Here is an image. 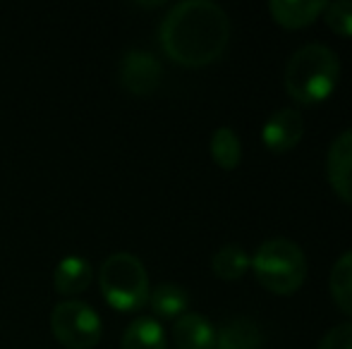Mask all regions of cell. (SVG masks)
Here are the masks:
<instances>
[{
    "label": "cell",
    "instance_id": "obj_19",
    "mask_svg": "<svg viewBox=\"0 0 352 349\" xmlns=\"http://www.w3.org/2000/svg\"><path fill=\"white\" fill-rule=\"evenodd\" d=\"M316 349H352V323H340L331 328Z\"/></svg>",
    "mask_w": 352,
    "mask_h": 349
},
{
    "label": "cell",
    "instance_id": "obj_8",
    "mask_svg": "<svg viewBox=\"0 0 352 349\" xmlns=\"http://www.w3.org/2000/svg\"><path fill=\"white\" fill-rule=\"evenodd\" d=\"M326 175L336 194L352 204V130L333 139L326 156Z\"/></svg>",
    "mask_w": 352,
    "mask_h": 349
},
{
    "label": "cell",
    "instance_id": "obj_15",
    "mask_svg": "<svg viewBox=\"0 0 352 349\" xmlns=\"http://www.w3.org/2000/svg\"><path fill=\"white\" fill-rule=\"evenodd\" d=\"M250 256H247V252L240 244H226L211 258V268L216 273V278L228 280V282L240 280L250 270Z\"/></svg>",
    "mask_w": 352,
    "mask_h": 349
},
{
    "label": "cell",
    "instance_id": "obj_5",
    "mask_svg": "<svg viewBox=\"0 0 352 349\" xmlns=\"http://www.w3.org/2000/svg\"><path fill=\"white\" fill-rule=\"evenodd\" d=\"M51 330L67 349H94L103 335L101 316L87 302L77 299H67L53 309Z\"/></svg>",
    "mask_w": 352,
    "mask_h": 349
},
{
    "label": "cell",
    "instance_id": "obj_4",
    "mask_svg": "<svg viewBox=\"0 0 352 349\" xmlns=\"http://www.w3.org/2000/svg\"><path fill=\"white\" fill-rule=\"evenodd\" d=\"M101 294L116 311H137L148 302V275L132 254H113L98 270Z\"/></svg>",
    "mask_w": 352,
    "mask_h": 349
},
{
    "label": "cell",
    "instance_id": "obj_14",
    "mask_svg": "<svg viewBox=\"0 0 352 349\" xmlns=\"http://www.w3.org/2000/svg\"><path fill=\"white\" fill-rule=\"evenodd\" d=\"M120 349H166V333L156 318L142 316L130 323L122 335Z\"/></svg>",
    "mask_w": 352,
    "mask_h": 349
},
{
    "label": "cell",
    "instance_id": "obj_9",
    "mask_svg": "<svg viewBox=\"0 0 352 349\" xmlns=\"http://www.w3.org/2000/svg\"><path fill=\"white\" fill-rule=\"evenodd\" d=\"M177 349H216V328L201 313H182L173 326Z\"/></svg>",
    "mask_w": 352,
    "mask_h": 349
},
{
    "label": "cell",
    "instance_id": "obj_3",
    "mask_svg": "<svg viewBox=\"0 0 352 349\" xmlns=\"http://www.w3.org/2000/svg\"><path fill=\"white\" fill-rule=\"evenodd\" d=\"M250 261V268L254 270V278L271 294L287 297V294H295L305 285L307 258L305 252L300 249V244H295L292 239H266Z\"/></svg>",
    "mask_w": 352,
    "mask_h": 349
},
{
    "label": "cell",
    "instance_id": "obj_18",
    "mask_svg": "<svg viewBox=\"0 0 352 349\" xmlns=\"http://www.w3.org/2000/svg\"><path fill=\"white\" fill-rule=\"evenodd\" d=\"M324 19L333 34L352 38V0H338V3L326 5Z\"/></svg>",
    "mask_w": 352,
    "mask_h": 349
},
{
    "label": "cell",
    "instance_id": "obj_13",
    "mask_svg": "<svg viewBox=\"0 0 352 349\" xmlns=\"http://www.w3.org/2000/svg\"><path fill=\"white\" fill-rule=\"evenodd\" d=\"M148 304L151 311L161 318H180L187 313V304H190V294L182 285L175 282H163L148 294Z\"/></svg>",
    "mask_w": 352,
    "mask_h": 349
},
{
    "label": "cell",
    "instance_id": "obj_2",
    "mask_svg": "<svg viewBox=\"0 0 352 349\" xmlns=\"http://www.w3.org/2000/svg\"><path fill=\"white\" fill-rule=\"evenodd\" d=\"M340 82V60L329 46L309 43L292 53L285 67V91L302 106L321 103Z\"/></svg>",
    "mask_w": 352,
    "mask_h": 349
},
{
    "label": "cell",
    "instance_id": "obj_6",
    "mask_svg": "<svg viewBox=\"0 0 352 349\" xmlns=\"http://www.w3.org/2000/svg\"><path fill=\"white\" fill-rule=\"evenodd\" d=\"M161 75V62L146 51H130L120 60V84L135 96H148L156 91Z\"/></svg>",
    "mask_w": 352,
    "mask_h": 349
},
{
    "label": "cell",
    "instance_id": "obj_10",
    "mask_svg": "<svg viewBox=\"0 0 352 349\" xmlns=\"http://www.w3.org/2000/svg\"><path fill=\"white\" fill-rule=\"evenodd\" d=\"M326 3L319 0H274L269 12L274 22L283 29H305L324 14Z\"/></svg>",
    "mask_w": 352,
    "mask_h": 349
},
{
    "label": "cell",
    "instance_id": "obj_12",
    "mask_svg": "<svg viewBox=\"0 0 352 349\" xmlns=\"http://www.w3.org/2000/svg\"><path fill=\"white\" fill-rule=\"evenodd\" d=\"M264 335L252 318H232L216 333V349H261Z\"/></svg>",
    "mask_w": 352,
    "mask_h": 349
},
{
    "label": "cell",
    "instance_id": "obj_16",
    "mask_svg": "<svg viewBox=\"0 0 352 349\" xmlns=\"http://www.w3.org/2000/svg\"><path fill=\"white\" fill-rule=\"evenodd\" d=\"M211 158L216 160L218 168L235 170L242 160V144L240 136L230 127H218L211 134Z\"/></svg>",
    "mask_w": 352,
    "mask_h": 349
},
{
    "label": "cell",
    "instance_id": "obj_1",
    "mask_svg": "<svg viewBox=\"0 0 352 349\" xmlns=\"http://www.w3.org/2000/svg\"><path fill=\"white\" fill-rule=\"evenodd\" d=\"M230 38V19L209 0H187L166 14L161 46L170 60L185 67H204L223 56Z\"/></svg>",
    "mask_w": 352,
    "mask_h": 349
},
{
    "label": "cell",
    "instance_id": "obj_11",
    "mask_svg": "<svg viewBox=\"0 0 352 349\" xmlns=\"http://www.w3.org/2000/svg\"><path fill=\"white\" fill-rule=\"evenodd\" d=\"M94 268L87 258L82 256H67L58 263L56 275H53V285H56L58 294L63 297H77L91 285Z\"/></svg>",
    "mask_w": 352,
    "mask_h": 349
},
{
    "label": "cell",
    "instance_id": "obj_17",
    "mask_svg": "<svg viewBox=\"0 0 352 349\" xmlns=\"http://www.w3.org/2000/svg\"><path fill=\"white\" fill-rule=\"evenodd\" d=\"M331 297L343 313L352 316V252L343 254L331 270Z\"/></svg>",
    "mask_w": 352,
    "mask_h": 349
},
{
    "label": "cell",
    "instance_id": "obj_7",
    "mask_svg": "<svg viewBox=\"0 0 352 349\" xmlns=\"http://www.w3.org/2000/svg\"><path fill=\"white\" fill-rule=\"evenodd\" d=\"M302 132H305V122L300 112L292 108H280L264 122L261 141L271 154H287L300 144Z\"/></svg>",
    "mask_w": 352,
    "mask_h": 349
}]
</instances>
